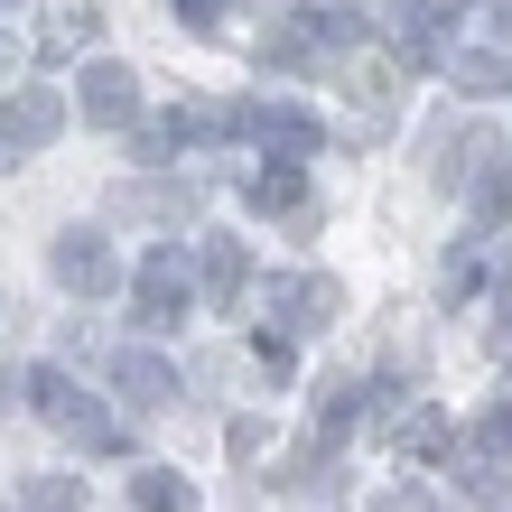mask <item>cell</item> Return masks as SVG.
I'll use <instances>...</instances> for the list:
<instances>
[{
    "label": "cell",
    "instance_id": "1",
    "mask_svg": "<svg viewBox=\"0 0 512 512\" xmlns=\"http://www.w3.org/2000/svg\"><path fill=\"white\" fill-rule=\"evenodd\" d=\"M28 410H38L47 429H66L84 457H122V447H131V429L112 419V401H84V391L66 382V364H38V373H28Z\"/></svg>",
    "mask_w": 512,
    "mask_h": 512
},
{
    "label": "cell",
    "instance_id": "2",
    "mask_svg": "<svg viewBox=\"0 0 512 512\" xmlns=\"http://www.w3.org/2000/svg\"><path fill=\"white\" fill-rule=\"evenodd\" d=\"M47 270H56V289H66V298H112V289H122V252H112L103 224H66L47 243Z\"/></svg>",
    "mask_w": 512,
    "mask_h": 512
},
{
    "label": "cell",
    "instance_id": "3",
    "mask_svg": "<svg viewBox=\"0 0 512 512\" xmlns=\"http://www.w3.org/2000/svg\"><path fill=\"white\" fill-rule=\"evenodd\" d=\"M187 298H196V280H187V252H149L140 270H131V317L140 326H177V317H187Z\"/></svg>",
    "mask_w": 512,
    "mask_h": 512
},
{
    "label": "cell",
    "instance_id": "4",
    "mask_svg": "<svg viewBox=\"0 0 512 512\" xmlns=\"http://www.w3.org/2000/svg\"><path fill=\"white\" fill-rule=\"evenodd\" d=\"M345 289L326 280V270H280L270 280V317H280V336H317V326H336Z\"/></svg>",
    "mask_w": 512,
    "mask_h": 512
},
{
    "label": "cell",
    "instance_id": "5",
    "mask_svg": "<svg viewBox=\"0 0 512 512\" xmlns=\"http://www.w3.org/2000/svg\"><path fill=\"white\" fill-rule=\"evenodd\" d=\"M66 131V103L47 94V84H28V94L0 103V168H19V159H38V149Z\"/></svg>",
    "mask_w": 512,
    "mask_h": 512
},
{
    "label": "cell",
    "instance_id": "6",
    "mask_svg": "<svg viewBox=\"0 0 512 512\" xmlns=\"http://www.w3.org/2000/svg\"><path fill=\"white\" fill-rule=\"evenodd\" d=\"M252 215H270L280 233H298V243H308V233L326 224L317 205H308V168H298V159H270V168L252 177Z\"/></svg>",
    "mask_w": 512,
    "mask_h": 512
},
{
    "label": "cell",
    "instance_id": "7",
    "mask_svg": "<svg viewBox=\"0 0 512 512\" xmlns=\"http://www.w3.org/2000/svg\"><path fill=\"white\" fill-rule=\"evenodd\" d=\"M75 103H84V122H94V131H131L140 122V75L112 66V56H94L84 84H75Z\"/></svg>",
    "mask_w": 512,
    "mask_h": 512
},
{
    "label": "cell",
    "instance_id": "8",
    "mask_svg": "<svg viewBox=\"0 0 512 512\" xmlns=\"http://www.w3.org/2000/svg\"><path fill=\"white\" fill-rule=\"evenodd\" d=\"M224 131H252L261 149H280V159H308V149L326 140V131H317V112H298V103H243Z\"/></svg>",
    "mask_w": 512,
    "mask_h": 512
},
{
    "label": "cell",
    "instance_id": "9",
    "mask_svg": "<svg viewBox=\"0 0 512 512\" xmlns=\"http://www.w3.org/2000/svg\"><path fill=\"white\" fill-rule=\"evenodd\" d=\"M103 364H112V382H122L131 410H168V401H177V373H168L149 345H103Z\"/></svg>",
    "mask_w": 512,
    "mask_h": 512
},
{
    "label": "cell",
    "instance_id": "10",
    "mask_svg": "<svg viewBox=\"0 0 512 512\" xmlns=\"http://www.w3.org/2000/svg\"><path fill=\"white\" fill-rule=\"evenodd\" d=\"M94 28H103V10H94V0H56V10H47V28H38V56H47V66H66V56H84V47H94Z\"/></svg>",
    "mask_w": 512,
    "mask_h": 512
},
{
    "label": "cell",
    "instance_id": "11",
    "mask_svg": "<svg viewBox=\"0 0 512 512\" xmlns=\"http://www.w3.org/2000/svg\"><path fill=\"white\" fill-rule=\"evenodd\" d=\"M243 243H233V233H205V252H196V298H215V308H233V298H243Z\"/></svg>",
    "mask_w": 512,
    "mask_h": 512
},
{
    "label": "cell",
    "instance_id": "12",
    "mask_svg": "<svg viewBox=\"0 0 512 512\" xmlns=\"http://www.w3.org/2000/svg\"><path fill=\"white\" fill-rule=\"evenodd\" d=\"M131 503H140V512H187V475H168V466H140Z\"/></svg>",
    "mask_w": 512,
    "mask_h": 512
},
{
    "label": "cell",
    "instance_id": "13",
    "mask_svg": "<svg viewBox=\"0 0 512 512\" xmlns=\"http://www.w3.org/2000/svg\"><path fill=\"white\" fill-rule=\"evenodd\" d=\"M475 224H512V159H494L475 177Z\"/></svg>",
    "mask_w": 512,
    "mask_h": 512
},
{
    "label": "cell",
    "instance_id": "14",
    "mask_svg": "<svg viewBox=\"0 0 512 512\" xmlns=\"http://www.w3.org/2000/svg\"><path fill=\"white\" fill-rule=\"evenodd\" d=\"M447 75H457V94H512V66H503V56H457Z\"/></svg>",
    "mask_w": 512,
    "mask_h": 512
},
{
    "label": "cell",
    "instance_id": "15",
    "mask_svg": "<svg viewBox=\"0 0 512 512\" xmlns=\"http://www.w3.org/2000/svg\"><path fill=\"white\" fill-rule=\"evenodd\" d=\"M401 447H410V457H447V447H457L447 410H419V419H401Z\"/></svg>",
    "mask_w": 512,
    "mask_h": 512
},
{
    "label": "cell",
    "instance_id": "16",
    "mask_svg": "<svg viewBox=\"0 0 512 512\" xmlns=\"http://www.w3.org/2000/svg\"><path fill=\"white\" fill-rule=\"evenodd\" d=\"M438 289H447V308H466L475 289H494V261H475V252H457V261H447V280H438Z\"/></svg>",
    "mask_w": 512,
    "mask_h": 512
},
{
    "label": "cell",
    "instance_id": "17",
    "mask_svg": "<svg viewBox=\"0 0 512 512\" xmlns=\"http://www.w3.org/2000/svg\"><path fill=\"white\" fill-rule=\"evenodd\" d=\"M252 373H261V391H280V382L298 373V354H289V336H261V345H252Z\"/></svg>",
    "mask_w": 512,
    "mask_h": 512
},
{
    "label": "cell",
    "instance_id": "18",
    "mask_svg": "<svg viewBox=\"0 0 512 512\" xmlns=\"http://www.w3.org/2000/svg\"><path fill=\"white\" fill-rule=\"evenodd\" d=\"M28 512H84L75 475H47V485H28Z\"/></svg>",
    "mask_w": 512,
    "mask_h": 512
},
{
    "label": "cell",
    "instance_id": "19",
    "mask_svg": "<svg viewBox=\"0 0 512 512\" xmlns=\"http://www.w3.org/2000/svg\"><path fill=\"white\" fill-rule=\"evenodd\" d=\"M485 447H494V457H512V401L485 410Z\"/></svg>",
    "mask_w": 512,
    "mask_h": 512
},
{
    "label": "cell",
    "instance_id": "20",
    "mask_svg": "<svg viewBox=\"0 0 512 512\" xmlns=\"http://www.w3.org/2000/svg\"><path fill=\"white\" fill-rule=\"evenodd\" d=\"M177 19L187 28H224V0H177Z\"/></svg>",
    "mask_w": 512,
    "mask_h": 512
},
{
    "label": "cell",
    "instance_id": "21",
    "mask_svg": "<svg viewBox=\"0 0 512 512\" xmlns=\"http://www.w3.org/2000/svg\"><path fill=\"white\" fill-rule=\"evenodd\" d=\"M10 56H19V38H10V28H0V75H10Z\"/></svg>",
    "mask_w": 512,
    "mask_h": 512
},
{
    "label": "cell",
    "instance_id": "22",
    "mask_svg": "<svg viewBox=\"0 0 512 512\" xmlns=\"http://www.w3.org/2000/svg\"><path fill=\"white\" fill-rule=\"evenodd\" d=\"M0 10H19V0H0Z\"/></svg>",
    "mask_w": 512,
    "mask_h": 512
}]
</instances>
